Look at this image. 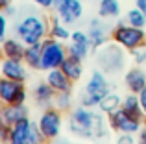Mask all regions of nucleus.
Returning <instances> with one entry per match:
<instances>
[{
  "label": "nucleus",
  "instance_id": "obj_8",
  "mask_svg": "<svg viewBox=\"0 0 146 144\" xmlns=\"http://www.w3.org/2000/svg\"><path fill=\"white\" fill-rule=\"evenodd\" d=\"M26 92L24 81H15V79L0 78V104L2 105H22L26 104Z\"/></svg>",
  "mask_w": 146,
  "mask_h": 144
},
{
  "label": "nucleus",
  "instance_id": "obj_25",
  "mask_svg": "<svg viewBox=\"0 0 146 144\" xmlns=\"http://www.w3.org/2000/svg\"><path fill=\"white\" fill-rule=\"evenodd\" d=\"M120 107H122V98H120V94L113 92V90H111L109 94H106L98 104V109L104 113V115H111V113H115Z\"/></svg>",
  "mask_w": 146,
  "mask_h": 144
},
{
  "label": "nucleus",
  "instance_id": "obj_17",
  "mask_svg": "<svg viewBox=\"0 0 146 144\" xmlns=\"http://www.w3.org/2000/svg\"><path fill=\"white\" fill-rule=\"evenodd\" d=\"M124 83H126V87H128L129 92H135V94H139L141 90L144 89L146 87V72L141 69V65L133 67V69H129L126 72Z\"/></svg>",
  "mask_w": 146,
  "mask_h": 144
},
{
  "label": "nucleus",
  "instance_id": "obj_16",
  "mask_svg": "<svg viewBox=\"0 0 146 144\" xmlns=\"http://www.w3.org/2000/svg\"><path fill=\"white\" fill-rule=\"evenodd\" d=\"M30 127H32V120L22 118L21 122L9 126V137H7V144H28V135Z\"/></svg>",
  "mask_w": 146,
  "mask_h": 144
},
{
  "label": "nucleus",
  "instance_id": "obj_20",
  "mask_svg": "<svg viewBox=\"0 0 146 144\" xmlns=\"http://www.w3.org/2000/svg\"><path fill=\"white\" fill-rule=\"evenodd\" d=\"M72 32L68 30V24H65L57 15H54L50 18V32H48V37H54L57 41H63V43H68Z\"/></svg>",
  "mask_w": 146,
  "mask_h": 144
},
{
  "label": "nucleus",
  "instance_id": "obj_10",
  "mask_svg": "<svg viewBox=\"0 0 146 144\" xmlns=\"http://www.w3.org/2000/svg\"><path fill=\"white\" fill-rule=\"evenodd\" d=\"M83 90H85L87 94H91V96L102 100L106 94L111 92V83H109V79H107V74L102 72L100 69L93 70V74H91V78L87 79L85 89H83Z\"/></svg>",
  "mask_w": 146,
  "mask_h": 144
},
{
  "label": "nucleus",
  "instance_id": "obj_2",
  "mask_svg": "<svg viewBox=\"0 0 146 144\" xmlns=\"http://www.w3.org/2000/svg\"><path fill=\"white\" fill-rule=\"evenodd\" d=\"M50 32V18L41 13H28L15 24V35L28 44L43 43Z\"/></svg>",
  "mask_w": 146,
  "mask_h": 144
},
{
  "label": "nucleus",
  "instance_id": "obj_31",
  "mask_svg": "<svg viewBox=\"0 0 146 144\" xmlns=\"http://www.w3.org/2000/svg\"><path fill=\"white\" fill-rule=\"evenodd\" d=\"M133 54V59H135L137 65H146V44L141 48H137L135 52H131Z\"/></svg>",
  "mask_w": 146,
  "mask_h": 144
},
{
  "label": "nucleus",
  "instance_id": "obj_24",
  "mask_svg": "<svg viewBox=\"0 0 146 144\" xmlns=\"http://www.w3.org/2000/svg\"><path fill=\"white\" fill-rule=\"evenodd\" d=\"M122 109H124V111H128L129 115H133V116L143 118V120L146 118L144 113H143V107H141L139 94H135V92H129V94H126V96L122 98Z\"/></svg>",
  "mask_w": 146,
  "mask_h": 144
},
{
  "label": "nucleus",
  "instance_id": "obj_29",
  "mask_svg": "<svg viewBox=\"0 0 146 144\" xmlns=\"http://www.w3.org/2000/svg\"><path fill=\"white\" fill-rule=\"evenodd\" d=\"M7 28H9V22H7V15L4 11H0V44L7 39Z\"/></svg>",
  "mask_w": 146,
  "mask_h": 144
},
{
  "label": "nucleus",
  "instance_id": "obj_22",
  "mask_svg": "<svg viewBox=\"0 0 146 144\" xmlns=\"http://www.w3.org/2000/svg\"><path fill=\"white\" fill-rule=\"evenodd\" d=\"M120 0H100L98 2V17L106 18H118L120 17Z\"/></svg>",
  "mask_w": 146,
  "mask_h": 144
},
{
  "label": "nucleus",
  "instance_id": "obj_37",
  "mask_svg": "<svg viewBox=\"0 0 146 144\" xmlns=\"http://www.w3.org/2000/svg\"><path fill=\"white\" fill-rule=\"evenodd\" d=\"M135 7H139V9L146 15V0H135Z\"/></svg>",
  "mask_w": 146,
  "mask_h": 144
},
{
  "label": "nucleus",
  "instance_id": "obj_32",
  "mask_svg": "<svg viewBox=\"0 0 146 144\" xmlns=\"http://www.w3.org/2000/svg\"><path fill=\"white\" fill-rule=\"evenodd\" d=\"M7 137H9V126L0 118V144H6Z\"/></svg>",
  "mask_w": 146,
  "mask_h": 144
},
{
  "label": "nucleus",
  "instance_id": "obj_1",
  "mask_svg": "<svg viewBox=\"0 0 146 144\" xmlns=\"http://www.w3.org/2000/svg\"><path fill=\"white\" fill-rule=\"evenodd\" d=\"M109 126V124H107ZM107 126L102 111H93L91 107L78 105L68 113L67 127L78 139H100L107 137Z\"/></svg>",
  "mask_w": 146,
  "mask_h": 144
},
{
  "label": "nucleus",
  "instance_id": "obj_38",
  "mask_svg": "<svg viewBox=\"0 0 146 144\" xmlns=\"http://www.w3.org/2000/svg\"><path fill=\"white\" fill-rule=\"evenodd\" d=\"M11 2H13V0H0V11H6L7 7L11 6Z\"/></svg>",
  "mask_w": 146,
  "mask_h": 144
},
{
  "label": "nucleus",
  "instance_id": "obj_44",
  "mask_svg": "<svg viewBox=\"0 0 146 144\" xmlns=\"http://www.w3.org/2000/svg\"><path fill=\"white\" fill-rule=\"evenodd\" d=\"M6 144H7V142H6Z\"/></svg>",
  "mask_w": 146,
  "mask_h": 144
},
{
  "label": "nucleus",
  "instance_id": "obj_40",
  "mask_svg": "<svg viewBox=\"0 0 146 144\" xmlns=\"http://www.w3.org/2000/svg\"><path fill=\"white\" fill-rule=\"evenodd\" d=\"M61 2H63V0H54V9H56V7H57V6H59V4H61Z\"/></svg>",
  "mask_w": 146,
  "mask_h": 144
},
{
  "label": "nucleus",
  "instance_id": "obj_9",
  "mask_svg": "<svg viewBox=\"0 0 146 144\" xmlns=\"http://www.w3.org/2000/svg\"><path fill=\"white\" fill-rule=\"evenodd\" d=\"M91 50H94V48H93V43H91V39H89V33L82 32V30L72 32L70 39H68V43H67L68 55L78 57V59H82V61H83V59L89 55Z\"/></svg>",
  "mask_w": 146,
  "mask_h": 144
},
{
  "label": "nucleus",
  "instance_id": "obj_33",
  "mask_svg": "<svg viewBox=\"0 0 146 144\" xmlns=\"http://www.w3.org/2000/svg\"><path fill=\"white\" fill-rule=\"evenodd\" d=\"M32 2L41 9H54V0H32Z\"/></svg>",
  "mask_w": 146,
  "mask_h": 144
},
{
  "label": "nucleus",
  "instance_id": "obj_12",
  "mask_svg": "<svg viewBox=\"0 0 146 144\" xmlns=\"http://www.w3.org/2000/svg\"><path fill=\"white\" fill-rule=\"evenodd\" d=\"M56 15L65 22V24H74L82 18L83 15V4L82 0H63L59 6L56 7Z\"/></svg>",
  "mask_w": 146,
  "mask_h": 144
},
{
  "label": "nucleus",
  "instance_id": "obj_4",
  "mask_svg": "<svg viewBox=\"0 0 146 144\" xmlns=\"http://www.w3.org/2000/svg\"><path fill=\"white\" fill-rule=\"evenodd\" d=\"M111 41L120 44L128 52H135L137 48L146 44V32L143 28H135V26L128 24L126 20H120L111 30Z\"/></svg>",
  "mask_w": 146,
  "mask_h": 144
},
{
  "label": "nucleus",
  "instance_id": "obj_41",
  "mask_svg": "<svg viewBox=\"0 0 146 144\" xmlns=\"http://www.w3.org/2000/svg\"><path fill=\"white\" fill-rule=\"evenodd\" d=\"M4 59V54H2V46H0V61Z\"/></svg>",
  "mask_w": 146,
  "mask_h": 144
},
{
  "label": "nucleus",
  "instance_id": "obj_43",
  "mask_svg": "<svg viewBox=\"0 0 146 144\" xmlns=\"http://www.w3.org/2000/svg\"><path fill=\"white\" fill-rule=\"evenodd\" d=\"M0 78H2V76H0Z\"/></svg>",
  "mask_w": 146,
  "mask_h": 144
},
{
  "label": "nucleus",
  "instance_id": "obj_5",
  "mask_svg": "<svg viewBox=\"0 0 146 144\" xmlns=\"http://www.w3.org/2000/svg\"><path fill=\"white\" fill-rule=\"evenodd\" d=\"M43 52H41V70L48 72L52 69H59L67 59V44L63 41H57L54 37H46L43 41Z\"/></svg>",
  "mask_w": 146,
  "mask_h": 144
},
{
  "label": "nucleus",
  "instance_id": "obj_13",
  "mask_svg": "<svg viewBox=\"0 0 146 144\" xmlns=\"http://www.w3.org/2000/svg\"><path fill=\"white\" fill-rule=\"evenodd\" d=\"M104 20H106V18L96 17L89 22L87 33H89V39H91V43H93L94 50L100 48V46H104L106 43H109V39H111V32H109V28H107V24Z\"/></svg>",
  "mask_w": 146,
  "mask_h": 144
},
{
  "label": "nucleus",
  "instance_id": "obj_19",
  "mask_svg": "<svg viewBox=\"0 0 146 144\" xmlns=\"http://www.w3.org/2000/svg\"><path fill=\"white\" fill-rule=\"evenodd\" d=\"M2 54L4 57H9V59H24V50H26V44L19 39L17 35L15 37H7L2 44Z\"/></svg>",
  "mask_w": 146,
  "mask_h": 144
},
{
  "label": "nucleus",
  "instance_id": "obj_35",
  "mask_svg": "<svg viewBox=\"0 0 146 144\" xmlns=\"http://www.w3.org/2000/svg\"><path fill=\"white\" fill-rule=\"evenodd\" d=\"M139 100H141V107H143V113H144V116H146V87L139 92Z\"/></svg>",
  "mask_w": 146,
  "mask_h": 144
},
{
  "label": "nucleus",
  "instance_id": "obj_23",
  "mask_svg": "<svg viewBox=\"0 0 146 144\" xmlns=\"http://www.w3.org/2000/svg\"><path fill=\"white\" fill-rule=\"evenodd\" d=\"M41 52H43V44H28L24 50V59L22 61L28 65V69L41 70Z\"/></svg>",
  "mask_w": 146,
  "mask_h": 144
},
{
  "label": "nucleus",
  "instance_id": "obj_34",
  "mask_svg": "<svg viewBox=\"0 0 146 144\" xmlns=\"http://www.w3.org/2000/svg\"><path fill=\"white\" fill-rule=\"evenodd\" d=\"M137 144H146V126H143L137 133Z\"/></svg>",
  "mask_w": 146,
  "mask_h": 144
},
{
  "label": "nucleus",
  "instance_id": "obj_14",
  "mask_svg": "<svg viewBox=\"0 0 146 144\" xmlns=\"http://www.w3.org/2000/svg\"><path fill=\"white\" fill-rule=\"evenodd\" d=\"M46 83L56 92H68V90H72V85H74V81L61 70V67L46 72Z\"/></svg>",
  "mask_w": 146,
  "mask_h": 144
},
{
  "label": "nucleus",
  "instance_id": "obj_39",
  "mask_svg": "<svg viewBox=\"0 0 146 144\" xmlns=\"http://www.w3.org/2000/svg\"><path fill=\"white\" fill-rule=\"evenodd\" d=\"M4 13H6V15H7V17H11V15H13V13H15V9H13V6H9V7H7V9H6V11H4Z\"/></svg>",
  "mask_w": 146,
  "mask_h": 144
},
{
  "label": "nucleus",
  "instance_id": "obj_36",
  "mask_svg": "<svg viewBox=\"0 0 146 144\" xmlns=\"http://www.w3.org/2000/svg\"><path fill=\"white\" fill-rule=\"evenodd\" d=\"M50 144H72V141H70V139H67V137H61V135H59V137H56L54 141H50Z\"/></svg>",
  "mask_w": 146,
  "mask_h": 144
},
{
  "label": "nucleus",
  "instance_id": "obj_26",
  "mask_svg": "<svg viewBox=\"0 0 146 144\" xmlns=\"http://www.w3.org/2000/svg\"><path fill=\"white\" fill-rule=\"evenodd\" d=\"M128 24L135 26V28H146V15L143 13V11L139 9V7H131V9L126 13V18H124Z\"/></svg>",
  "mask_w": 146,
  "mask_h": 144
},
{
  "label": "nucleus",
  "instance_id": "obj_15",
  "mask_svg": "<svg viewBox=\"0 0 146 144\" xmlns=\"http://www.w3.org/2000/svg\"><path fill=\"white\" fill-rule=\"evenodd\" d=\"M28 107L26 104L22 105H2L0 104V118L7 124V126H13V124L21 122L22 118H28Z\"/></svg>",
  "mask_w": 146,
  "mask_h": 144
},
{
  "label": "nucleus",
  "instance_id": "obj_11",
  "mask_svg": "<svg viewBox=\"0 0 146 144\" xmlns=\"http://www.w3.org/2000/svg\"><path fill=\"white\" fill-rule=\"evenodd\" d=\"M0 76L15 81H26L28 78V65L22 59H9L4 57L0 61Z\"/></svg>",
  "mask_w": 146,
  "mask_h": 144
},
{
  "label": "nucleus",
  "instance_id": "obj_42",
  "mask_svg": "<svg viewBox=\"0 0 146 144\" xmlns=\"http://www.w3.org/2000/svg\"><path fill=\"white\" fill-rule=\"evenodd\" d=\"M41 144H46V141H44V142H41Z\"/></svg>",
  "mask_w": 146,
  "mask_h": 144
},
{
  "label": "nucleus",
  "instance_id": "obj_6",
  "mask_svg": "<svg viewBox=\"0 0 146 144\" xmlns=\"http://www.w3.org/2000/svg\"><path fill=\"white\" fill-rule=\"evenodd\" d=\"M37 126H39L41 133H43L44 141H54L56 137L61 135V129H63V113L59 109L46 107L41 111L39 118H37Z\"/></svg>",
  "mask_w": 146,
  "mask_h": 144
},
{
  "label": "nucleus",
  "instance_id": "obj_18",
  "mask_svg": "<svg viewBox=\"0 0 146 144\" xmlns=\"http://www.w3.org/2000/svg\"><path fill=\"white\" fill-rule=\"evenodd\" d=\"M54 98H56V90L46 83V79L41 83H37L35 89H33V100L39 105L41 109H46L54 105Z\"/></svg>",
  "mask_w": 146,
  "mask_h": 144
},
{
  "label": "nucleus",
  "instance_id": "obj_7",
  "mask_svg": "<svg viewBox=\"0 0 146 144\" xmlns=\"http://www.w3.org/2000/svg\"><path fill=\"white\" fill-rule=\"evenodd\" d=\"M144 120L139 118V116H133L129 115L128 111L124 109H117L115 113L107 115V124L109 127L115 131V133H131V135H137L141 131V127L144 126Z\"/></svg>",
  "mask_w": 146,
  "mask_h": 144
},
{
  "label": "nucleus",
  "instance_id": "obj_21",
  "mask_svg": "<svg viewBox=\"0 0 146 144\" xmlns=\"http://www.w3.org/2000/svg\"><path fill=\"white\" fill-rule=\"evenodd\" d=\"M61 70L72 79V81H80L83 76V61L78 57H72V55H67V59L61 65Z\"/></svg>",
  "mask_w": 146,
  "mask_h": 144
},
{
  "label": "nucleus",
  "instance_id": "obj_30",
  "mask_svg": "<svg viewBox=\"0 0 146 144\" xmlns=\"http://www.w3.org/2000/svg\"><path fill=\"white\" fill-rule=\"evenodd\" d=\"M113 144H137V139L131 133H118Z\"/></svg>",
  "mask_w": 146,
  "mask_h": 144
},
{
  "label": "nucleus",
  "instance_id": "obj_3",
  "mask_svg": "<svg viewBox=\"0 0 146 144\" xmlns=\"http://www.w3.org/2000/svg\"><path fill=\"white\" fill-rule=\"evenodd\" d=\"M96 65L107 76L120 74L126 67V52L117 43H106L104 46L96 48Z\"/></svg>",
  "mask_w": 146,
  "mask_h": 144
},
{
  "label": "nucleus",
  "instance_id": "obj_27",
  "mask_svg": "<svg viewBox=\"0 0 146 144\" xmlns=\"http://www.w3.org/2000/svg\"><path fill=\"white\" fill-rule=\"evenodd\" d=\"M54 107L59 109L61 113L65 111H72V94L70 90L68 92H56V98H54Z\"/></svg>",
  "mask_w": 146,
  "mask_h": 144
},
{
  "label": "nucleus",
  "instance_id": "obj_28",
  "mask_svg": "<svg viewBox=\"0 0 146 144\" xmlns=\"http://www.w3.org/2000/svg\"><path fill=\"white\" fill-rule=\"evenodd\" d=\"M44 142V137L41 133L39 126H37V120L33 122L32 120V127H30V135H28V144H41Z\"/></svg>",
  "mask_w": 146,
  "mask_h": 144
}]
</instances>
